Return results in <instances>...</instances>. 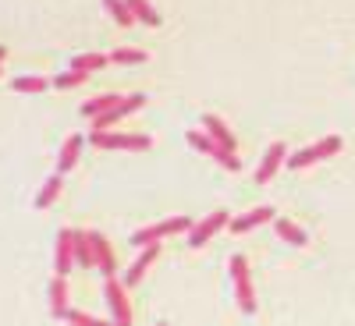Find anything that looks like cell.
<instances>
[{
  "mask_svg": "<svg viewBox=\"0 0 355 326\" xmlns=\"http://www.w3.org/2000/svg\"><path fill=\"white\" fill-rule=\"evenodd\" d=\"M93 150H128V153H142L153 150L150 135H128V132H89Z\"/></svg>",
  "mask_w": 355,
  "mask_h": 326,
  "instance_id": "cell-1",
  "label": "cell"
},
{
  "mask_svg": "<svg viewBox=\"0 0 355 326\" xmlns=\"http://www.w3.org/2000/svg\"><path fill=\"white\" fill-rule=\"evenodd\" d=\"M341 145H345V142H341L338 135H327V138H320V142L306 145V150L291 153V156H288V167H291V170H306V167H313V163H320V160L338 156V153H341Z\"/></svg>",
  "mask_w": 355,
  "mask_h": 326,
  "instance_id": "cell-2",
  "label": "cell"
},
{
  "mask_svg": "<svg viewBox=\"0 0 355 326\" xmlns=\"http://www.w3.org/2000/svg\"><path fill=\"white\" fill-rule=\"evenodd\" d=\"M231 280H234V298L245 316L256 312V291H252V277H249V259L245 255H231Z\"/></svg>",
  "mask_w": 355,
  "mask_h": 326,
  "instance_id": "cell-3",
  "label": "cell"
},
{
  "mask_svg": "<svg viewBox=\"0 0 355 326\" xmlns=\"http://www.w3.org/2000/svg\"><path fill=\"white\" fill-rule=\"evenodd\" d=\"M196 224L189 220V217H167V220H160V224H153V227H142V230H135L132 234V242L142 248V245H153V242H164V238H171V234H189Z\"/></svg>",
  "mask_w": 355,
  "mask_h": 326,
  "instance_id": "cell-4",
  "label": "cell"
},
{
  "mask_svg": "<svg viewBox=\"0 0 355 326\" xmlns=\"http://www.w3.org/2000/svg\"><path fill=\"white\" fill-rule=\"evenodd\" d=\"M125 287H128V284H121L117 277H107V284H103L107 305H110V319H114L117 326H132V323H135V319H132V302H128Z\"/></svg>",
  "mask_w": 355,
  "mask_h": 326,
  "instance_id": "cell-5",
  "label": "cell"
},
{
  "mask_svg": "<svg viewBox=\"0 0 355 326\" xmlns=\"http://www.w3.org/2000/svg\"><path fill=\"white\" fill-rule=\"evenodd\" d=\"M189 145H192V150H199L202 156H214L224 170H239V167H242V160H239V156H234L231 150H224L220 142H214L206 132H189Z\"/></svg>",
  "mask_w": 355,
  "mask_h": 326,
  "instance_id": "cell-6",
  "label": "cell"
},
{
  "mask_svg": "<svg viewBox=\"0 0 355 326\" xmlns=\"http://www.w3.org/2000/svg\"><path fill=\"white\" fill-rule=\"evenodd\" d=\"M227 224H231V217H227L224 210H214L210 217H206V220H199V224L189 230V245H192V248H202V245L210 242L214 234H220Z\"/></svg>",
  "mask_w": 355,
  "mask_h": 326,
  "instance_id": "cell-7",
  "label": "cell"
},
{
  "mask_svg": "<svg viewBox=\"0 0 355 326\" xmlns=\"http://www.w3.org/2000/svg\"><path fill=\"white\" fill-rule=\"evenodd\" d=\"M142 107H146V96H142V93H132V96H125V100L117 103L114 110H107V114L93 117V132H107L110 125H117L121 117H128V114H135V110H142Z\"/></svg>",
  "mask_w": 355,
  "mask_h": 326,
  "instance_id": "cell-8",
  "label": "cell"
},
{
  "mask_svg": "<svg viewBox=\"0 0 355 326\" xmlns=\"http://www.w3.org/2000/svg\"><path fill=\"white\" fill-rule=\"evenodd\" d=\"M89 242H93V259H96V270L103 277H117V255H114V245L107 242V234L100 230H89Z\"/></svg>",
  "mask_w": 355,
  "mask_h": 326,
  "instance_id": "cell-9",
  "label": "cell"
},
{
  "mask_svg": "<svg viewBox=\"0 0 355 326\" xmlns=\"http://www.w3.org/2000/svg\"><path fill=\"white\" fill-rule=\"evenodd\" d=\"M75 266V230H61L57 234V248H53V273L68 277Z\"/></svg>",
  "mask_w": 355,
  "mask_h": 326,
  "instance_id": "cell-10",
  "label": "cell"
},
{
  "mask_svg": "<svg viewBox=\"0 0 355 326\" xmlns=\"http://www.w3.org/2000/svg\"><path fill=\"white\" fill-rule=\"evenodd\" d=\"M270 220H277L274 206H259V210H252V213L234 217L227 227H231V234H249V230H256V227H263V224H270Z\"/></svg>",
  "mask_w": 355,
  "mask_h": 326,
  "instance_id": "cell-11",
  "label": "cell"
},
{
  "mask_svg": "<svg viewBox=\"0 0 355 326\" xmlns=\"http://www.w3.org/2000/svg\"><path fill=\"white\" fill-rule=\"evenodd\" d=\"M157 255H160V242H153V245H142V252H139V259L128 266V273H125V284L128 287H139L142 284V277H146V270L157 262Z\"/></svg>",
  "mask_w": 355,
  "mask_h": 326,
  "instance_id": "cell-12",
  "label": "cell"
},
{
  "mask_svg": "<svg viewBox=\"0 0 355 326\" xmlns=\"http://www.w3.org/2000/svg\"><path fill=\"white\" fill-rule=\"evenodd\" d=\"M288 160V145L284 142H274L270 150H266V156H263V163H259V170H256V181L259 185H270V177L281 170V163Z\"/></svg>",
  "mask_w": 355,
  "mask_h": 326,
  "instance_id": "cell-13",
  "label": "cell"
},
{
  "mask_svg": "<svg viewBox=\"0 0 355 326\" xmlns=\"http://www.w3.org/2000/svg\"><path fill=\"white\" fill-rule=\"evenodd\" d=\"M68 277H61V273H53V280H50V312L57 316V319H64L68 316Z\"/></svg>",
  "mask_w": 355,
  "mask_h": 326,
  "instance_id": "cell-14",
  "label": "cell"
},
{
  "mask_svg": "<svg viewBox=\"0 0 355 326\" xmlns=\"http://www.w3.org/2000/svg\"><path fill=\"white\" fill-rule=\"evenodd\" d=\"M202 132L210 135L214 142H220L224 150H231V153H234V135H231V128L220 121L217 114H206V117H202Z\"/></svg>",
  "mask_w": 355,
  "mask_h": 326,
  "instance_id": "cell-15",
  "label": "cell"
},
{
  "mask_svg": "<svg viewBox=\"0 0 355 326\" xmlns=\"http://www.w3.org/2000/svg\"><path fill=\"white\" fill-rule=\"evenodd\" d=\"M82 145H85V138H82V135H68V138H64V145H61V153H57V170L68 174V170L78 163Z\"/></svg>",
  "mask_w": 355,
  "mask_h": 326,
  "instance_id": "cell-16",
  "label": "cell"
},
{
  "mask_svg": "<svg viewBox=\"0 0 355 326\" xmlns=\"http://www.w3.org/2000/svg\"><path fill=\"white\" fill-rule=\"evenodd\" d=\"M61 188H64V174L57 170L53 177H46V185L40 188V195H36V210H50V206L61 199Z\"/></svg>",
  "mask_w": 355,
  "mask_h": 326,
  "instance_id": "cell-17",
  "label": "cell"
},
{
  "mask_svg": "<svg viewBox=\"0 0 355 326\" xmlns=\"http://www.w3.org/2000/svg\"><path fill=\"white\" fill-rule=\"evenodd\" d=\"M121 100H125L121 93H103V96H93V100H85V103H82V117H100V114L114 110Z\"/></svg>",
  "mask_w": 355,
  "mask_h": 326,
  "instance_id": "cell-18",
  "label": "cell"
},
{
  "mask_svg": "<svg viewBox=\"0 0 355 326\" xmlns=\"http://www.w3.org/2000/svg\"><path fill=\"white\" fill-rule=\"evenodd\" d=\"M75 266L82 270H93L96 259H93V242H89V230H75Z\"/></svg>",
  "mask_w": 355,
  "mask_h": 326,
  "instance_id": "cell-19",
  "label": "cell"
},
{
  "mask_svg": "<svg viewBox=\"0 0 355 326\" xmlns=\"http://www.w3.org/2000/svg\"><path fill=\"white\" fill-rule=\"evenodd\" d=\"M274 230L281 234V238H284L288 245H306V242H309V234H306V230H302L299 224H291V220H281V217L274 220Z\"/></svg>",
  "mask_w": 355,
  "mask_h": 326,
  "instance_id": "cell-20",
  "label": "cell"
},
{
  "mask_svg": "<svg viewBox=\"0 0 355 326\" xmlns=\"http://www.w3.org/2000/svg\"><path fill=\"white\" fill-rule=\"evenodd\" d=\"M107 64H110V57H107V53H78L75 61H71V68H78V71H89V75H93V71H100V68H107Z\"/></svg>",
  "mask_w": 355,
  "mask_h": 326,
  "instance_id": "cell-21",
  "label": "cell"
},
{
  "mask_svg": "<svg viewBox=\"0 0 355 326\" xmlns=\"http://www.w3.org/2000/svg\"><path fill=\"white\" fill-rule=\"evenodd\" d=\"M128 8H132L135 21H142V25H160V15H157V8L150 4V0H128Z\"/></svg>",
  "mask_w": 355,
  "mask_h": 326,
  "instance_id": "cell-22",
  "label": "cell"
},
{
  "mask_svg": "<svg viewBox=\"0 0 355 326\" xmlns=\"http://www.w3.org/2000/svg\"><path fill=\"white\" fill-rule=\"evenodd\" d=\"M103 4H107V11L117 25H135V15L128 8V0H103Z\"/></svg>",
  "mask_w": 355,
  "mask_h": 326,
  "instance_id": "cell-23",
  "label": "cell"
},
{
  "mask_svg": "<svg viewBox=\"0 0 355 326\" xmlns=\"http://www.w3.org/2000/svg\"><path fill=\"white\" fill-rule=\"evenodd\" d=\"M114 64H146V50H132V46H117L110 53Z\"/></svg>",
  "mask_w": 355,
  "mask_h": 326,
  "instance_id": "cell-24",
  "label": "cell"
},
{
  "mask_svg": "<svg viewBox=\"0 0 355 326\" xmlns=\"http://www.w3.org/2000/svg\"><path fill=\"white\" fill-rule=\"evenodd\" d=\"M50 82L40 78V75H25V78H15V93H46Z\"/></svg>",
  "mask_w": 355,
  "mask_h": 326,
  "instance_id": "cell-25",
  "label": "cell"
},
{
  "mask_svg": "<svg viewBox=\"0 0 355 326\" xmlns=\"http://www.w3.org/2000/svg\"><path fill=\"white\" fill-rule=\"evenodd\" d=\"M89 78V71H78V68H68V71H61V75H57L53 78V85L57 89H75V85H82Z\"/></svg>",
  "mask_w": 355,
  "mask_h": 326,
  "instance_id": "cell-26",
  "label": "cell"
},
{
  "mask_svg": "<svg viewBox=\"0 0 355 326\" xmlns=\"http://www.w3.org/2000/svg\"><path fill=\"white\" fill-rule=\"evenodd\" d=\"M71 326H117L114 319L107 323V319H93V316H89V312H78V309H68V316H64Z\"/></svg>",
  "mask_w": 355,
  "mask_h": 326,
  "instance_id": "cell-27",
  "label": "cell"
},
{
  "mask_svg": "<svg viewBox=\"0 0 355 326\" xmlns=\"http://www.w3.org/2000/svg\"><path fill=\"white\" fill-rule=\"evenodd\" d=\"M4 57H8V50H4V46H0V61H4Z\"/></svg>",
  "mask_w": 355,
  "mask_h": 326,
  "instance_id": "cell-28",
  "label": "cell"
},
{
  "mask_svg": "<svg viewBox=\"0 0 355 326\" xmlns=\"http://www.w3.org/2000/svg\"><path fill=\"white\" fill-rule=\"evenodd\" d=\"M157 326H167V323H157Z\"/></svg>",
  "mask_w": 355,
  "mask_h": 326,
  "instance_id": "cell-29",
  "label": "cell"
},
{
  "mask_svg": "<svg viewBox=\"0 0 355 326\" xmlns=\"http://www.w3.org/2000/svg\"><path fill=\"white\" fill-rule=\"evenodd\" d=\"M0 71H4V64H0Z\"/></svg>",
  "mask_w": 355,
  "mask_h": 326,
  "instance_id": "cell-30",
  "label": "cell"
}]
</instances>
